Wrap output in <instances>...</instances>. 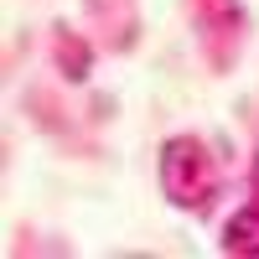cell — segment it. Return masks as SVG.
Masks as SVG:
<instances>
[{"instance_id":"obj_1","label":"cell","mask_w":259,"mask_h":259,"mask_svg":"<svg viewBox=\"0 0 259 259\" xmlns=\"http://www.w3.org/2000/svg\"><path fill=\"white\" fill-rule=\"evenodd\" d=\"M161 192L177 207H202L218 192V166L197 135H171L161 145Z\"/></svg>"},{"instance_id":"obj_2","label":"cell","mask_w":259,"mask_h":259,"mask_svg":"<svg viewBox=\"0 0 259 259\" xmlns=\"http://www.w3.org/2000/svg\"><path fill=\"white\" fill-rule=\"evenodd\" d=\"M192 16H197V31H202V41H207V57L218 62V36H223V26H228V31L244 26L239 6H233V0H192Z\"/></svg>"},{"instance_id":"obj_3","label":"cell","mask_w":259,"mask_h":259,"mask_svg":"<svg viewBox=\"0 0 259 259\" xmlns=\"http://www.w3.org/2000/svg\"><path fill=\"white\" fill-rule=\"evenodd\" d=\"M223 249L228 254H244V259H259V202L239 207L223 223Z\"/></svg>"},{"instance_id":"obj_4","label":"cell","mask_w":259,"mask_h":259,"mask_svg":"<svg viewBox=\"0 0 259 259\" xmlns=\"http://www.w3.org/2000/svg\"><path fill=\"white\" fill-rule=\"evenodd\" d=\"M57 68H62V78L68 83H83L89 78V68H94V47L83 36H73V31H57Z\"/></svg>"}]
</instances>
